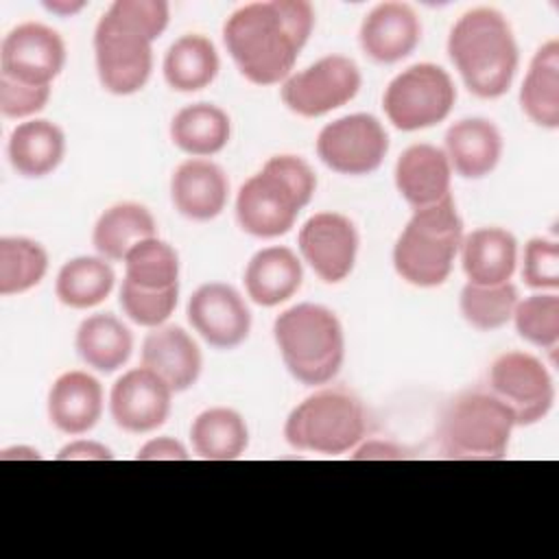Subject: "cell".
<instances>
[{
	"label": "cell",
	"mask_w": 559,
	"mask_h": 559,
	"mask_svg": "<svg viewBox=\"0 0 559 559\" xmlns=\"http://www.w3.org/2000/svg\"><path fill=\"white\" fill-rule=\"evenodd\" d=\"M314 26L306 0L249 2L223 26V41L240 74L255 85L284 83Z\"/></svg>",
	"instance_id": "cell-1"
},
{
	"label": "cell",
	"mask_w": 559,
	"mask_h": 559,
	"mask_svg": "<svg viewBox=\"0 0 559 559\" xmlns=\"http://www.w3.org/2000/svg\"><path fill=\"white\" fill-rule=\"evenodd\" d=\"M448 55L465 87L478 98H498L509 92L520 52L507 17L489 7L463 13L450 35Z\"/></svg>",
	"instance_id": "cell-2"
},
{
	"label": "cell",
	"mask_w": 559,
	"mask_h": 559,
	"mask_svg": "<svg viewBox=\"0 0 559 559\" xmlns=\"http://www.w3.org/2000/svg\"><path fill=\"white\" fill-rule=\"evenodd\" d=\"M317 190L314 170L299 155H273L236 194V221L255 238H277L293 229Z\"/></svg>",
	"instance_id": "cell-3"
},
{
	"label": "cell",
	"mask_w": 559,
	"mask_h": 559,
	"mask_svg": "<svg viewBox=\"0 0 559 559\" xmlns=\"http://www.w3.org/2000/svg\"><path fill=\"white\" fill-rule=\"evenodd\" d=\"M273 338L288 373L306 386L328 384L345 360L338 317L321 304H297L273 321Z\"/></svg>",
	"instance_id": "cell-4"
},
{
	"label": "cell",
	"mask_w": 559,
	"mask_h": 559,
	"mask_svg": "<svg viewBox=\"0 0 559 559\" xmlns=\"http://www.w3.org/2000/svg\"><path fill=\"white\" fill-rule=\"evenodd\" d=\"M463 240V221L450 197L413 210L406 227L393 245L395 273L419 288L441 286L454 266Z\"/></svg>",
	"instance_id": "cell-5"
},
{
	"label": "cell",
	"mask_w": 559,
	"mask_h": 559,
	"mask_svg": "<svg viewBox=\"0 0 559 559\" xmlns=\"http://www.w3.org/2000/svg\"><path fill=\"white\" fill-rule=\"evenodd\" d=\"M515 428L511 411L489 391L459 393L439 419V450L454 461H500Z\"/></svg>",
	"instance_id": "cell-6"
},
{
	"label": "cell",
	"mask_w": 559,
	"mask_h": 559,
	"mask_svg": "<svg viewBox=\"0 0 559 559\" xmlns=\"http://www.w3.org/2000/svg\"><path fill=\"white\" fill-rule=\"evenodd\" d=\"M367 432L362 402L345 389H321L286 417L284 437L299 452L336 456L354 450Z\"/></svg>",
	"instance_id": "cell-7"
},
{
	"label": "cell",
	"mask_w": 559,
	"mask_h": 559,
	"mask_svg": "<svg viewBox=\"0 0 559 559\" xmlns=\"http://www.w3.org/2000/svg\"><path fill=\"white\" fill-rule=\"evenodd\" d=\"M456 100L452 76L437 63H415L391 79L382 109L400 131H419L443 122Z\"/></svg>",
	"instance_id": "cell-8"
},
{
	"label": "cell",
	"mask_w": 559,
	"mask_h": 559,
	"mask_svg": "<svg viewBox=\"0 0 559 559\" xmlns=\"http://www.w3.org/2000/svg\"><path fill=\"white\" fill-rule=\"evenodd\" d=\"M487 391L511 411L515 426L542 421L555 404V382L546 365L520 349L504 352L491 362Z\"/></svg>",
	"instance_id": "cell-9"
},
{
	"label": "cell",
	"mask_w": 559,
	"mask_h": 559,
	"mask_svg": "<svg viewBox=\"0 0 559 559\" xmlns=\"http://www.w3.org/2000/svg\"><path fill=\"white\" fill-rule=\"evenodd\" d=\"M151 39L103 13L94 31V59L100 85L116 96L140 92L153 72Z\"/></svg>",
	"instance_id": "cell-10"
},
{
	"label": "cell",
	"mask_w": 559,
	"mask_h": 559,
	"mask_svg": "<svg viewBox=\"0 0 559 559\" xmlns=\"http://www.w3.org/2000/svg\"><path fill=\"white\" fill-rule=\"evenodd\" d=\"M358 66L345 55H328L282 83L284 105L304 118L325 116L347 105L360 90Z\"/></svg>",
	"instance_id": "cell-11"
},
{
	"label": "cell",
	"mask_w": 559,
	"mask_h": 559,
	"mask_svg": "<svg viewBox=\"0 0 559 559\" xmlns=\"http://www.w3.org/2000/svg\"><path fill=\"white\" fill-rule=\"evenodd\" d=\"M389 153V135L371 114H349L328 122L317 135L319 159L338 175H369Z\"/></svg>",
	"instance_id": "cell-12"
},
{
	"label": "cell",
	"mask_w": 559,
	"mask_h": 559,
	"mask_svg": "<svg viewBox=\"0 0 559 559\" xmlns=\"http://www.w3.org/2000/svg\"><path fill=\"white\" fill-rule=\"evenodd\" d=\"M358 242L354 223L338 212L312 214L297 236L304 262L325 284H338L354 271Z\"/></svg>",
	"instance_id": "cell-13"
},
{
	"label": "cell",
	"mask_w": 559,
	"mask_h": 559,
	"mask_svg": "<svg viewBox=\"0 0 559 559\" xmlns=\"http://www.w3.org/2000/svg\"><path fill=\"white\" fill-rule=\"evenodd\" d=\"M66 66L61 35L39 22L11 28L0 46V72L28 85H50Z\"/></svg>",
	"instance_id": "cell-14"
},
{
	"label": "cell",
	"mask_w": 559,
	"mask_h": 559,
	"mask_svg": "<svg viewBox=\"0 0 559 559\" xmlns=\"http://www.w3.org/2000/svg\"><path fill=\"white\" fill-rule=\"evenodd\" d=\"M192 330L216 349L238 347L251 332V312L242 295L223 282L201 284L186 306Z\"/></svg>",
	"instance_id": "cell-15"
},
{
	"label": "cell",
	"mask_w": 559,
	"mask_h": 559,
	"mask_svg": "<svg viewBox=\"0 0 559 559\" xmlns=\"http://www.w3.org/2000/svg\"><path fill=\"white\" fill-rule=\"evenodd\" d=\"M170 406V386L146 367L124 371L109 391L111 419L124 432L144 435L157 430L168 419Z\"/></svg>",
	"instance_id": "cell-16"
},
{
	"label": "cell",
	"mask_w": 559,
	"mask_h": 559,
	"mask_svg": "<svg viewBox=\"0 0 559 559\" xmlns=\"http://www.w3.org/2000/svg\"><path fill=\"white\" fill-rule=\"evenodd\" d=\"M362 52L378 63L406 59L421 39V22L404 2H382L373 7L358 31Z\"/></svg>",
	"instance_id": "cell-17"
},
{
	"label": "cell",
	"mask_w": 559,
	"mask_h": 559,
	"mask_svg": "<svg viewBox=\"0 0 559 559\" xmlns=\"http://www.w3.org/2000/svg\"><path fill=\"white\" fill-rule=\"evenodd\" d=\"M229 197V179L225 170L203 157L181 162L170 177V201L175 210L190 221L216 218Z\"/></svg>",
	"instance_id": "cell-18"
},
{
	"label": "cell",
	"mask_w": 559,
	"mask_h": 559,
	"mask_svg": "<svg viewBox=\"0 0 559 559\" xmlns=\"http://www.w3.org/2000/svg\"><path fill=\"white\" fill-rule=\"evenodd\" d=\"M142 367L157 373L173 393L188 391L201 376L203 356L197 341L179 325L153 328L142 341Z\"/></svg>",
	"instance_id": "cell-19"
},
{
	"label": "cell",
	"mask_w": 559,
	"mask_h": 559,
	"mask_svg": "<svg viewBox=\"0 0 559 559\" xmlns=\"http://www.w3.org/2000/svg\"><path fill=\"white\" fill-rule=\"evenodd\" d=\"M103 404L105 395L100 382L87 371L72 369L61 373L52 382L46 400V411L50 424L59 432L79 437L90 432L98 424L103 415Z\"/></svg>",
	"instance_id": "cell-20"
},
{
	"label": "cell",
	"mask_w": 559,
	"mask_h": 559,
	"mask_svg": "<svg viewBox=\"0 0 559 559\" xmlns=\"http://www.w3.org/2000/svg\"><path fill=\"white\" fill-rule=\"evenodd\" d=\"M395 188L413 207H428L450 197L452 168L443 148L435 144H413L395 162Z\"/></svg>",
	"instance_id": "cell-21"
},
{
	"label": "cell",
	"mask_w": 559,
	"mask_h": 559,
	"mask_svg": "<svg viewBox=\"0 0 559 559\" xmlns=\"http://www.w3.org/2000/svg\"><path fill=\"white\" fill-rule=\"evenodd\" d=\"M445 157L450 168L463 179L491 175L502 157V133L487 118H461L445 131Z\"/></svg>",
	"instance_id": "cell-22"
},
{
	"label": "cell",
	"mask_w": 559,
	"mask_h": 559,
	"mask_svg": "<svg viewBox=\"0 0 559 559\" xmlns=\"http://www.w3.org/2000/svg\"><path fill=\"white\" fill-rule=\"evenodd\" d=\"M461 266L478 286L507 284L518 264V240L504 227H478L461 240Z\"/></svg>",
	"instance_id": "cell-23"
},
{
	"label": "cell",
	"mask_w": 559,
	"mask_h": 559,
	"mask_svg": "<svg viewBox=\"0 0 559 559\" xmlns=\"http://www.w3.org/2000/svg\"><path fill=\"white\" fill-rule=\"evenodd\" d=\"M242 282L253 304L264 308L280 306L288 301L304 282L301 260L288 247H264L247 262Z\"/></svg>",
	"instance_id": "cell-24"
},
{
	"label": "cell",
	"mask_w": 559,
	"mask_h": 559,
	"mask_svg": "<svg viewBox=\"0 0 559 559\" xmlns=\"http://www.w3.org/2000/svg\"><path fill=\"white\" fill-rule=\"evenodd\" d=\"M7 155L17 175L26 179L46 177L63 162L66 133L52 120L31 118L13 127L7 142Z\"/></svg>",
	"instance_id": "cell-25"
},
{
	"label": "cell",
	"mask_w": 559,
	"mask_h": 559,
	"mask_svg": "<svg viewBox=\"0 0 559 559\" xmlns=\"http://www.w3.org/2000/svg\"><path fill=\"white\" fill-rule=\"evenodd\" d=\"M74 347L90 369L114 373L131 358L133 334L116 314L96 312L79 323Z\"/></svg>",
	"instance_id": "cell-26"
},
{
	"label": "cell",
	"mask_w": 559,
	"mask_h": 559,
	"mask_svg": "<svg viewBox=\"0 0 559 559\" xmlns=\"http://www.w3.org/2000/svg\"><path fill=\"white\" fill-rule=\"evenodd\" d=\"M157 236V223L148 207L135 201L109 205L94 223L92 245L109 262H122L124 255L142 240Z\"/></svg>",
	"instance_id": "cell-27"
},
{
	"label": "cell",
	"mask_w": 559,
	"mask_h": 559,
	"mask_svg": "<svg viewBox=\"0 0 559 559\" xmlns=\"http://www.w3.org/2000/svg\"><path fill=\"white\" fill-rule=\"evenodd\" d=\"M520 107L542 129L559 127V41L548 39L533 55L520 87Z\"/></svg>",
	"instance_id": "cell-28"
},
{
	"label": "cell",
	"mask_w": 559,
	"mask_h": 559,
	"mask_svg": "<svg viewBox=\"0 0 559 559\" xmlns=\"http://www.w3.org/2000/svg\"><path fill=\"white\" fill-rule=\"evenodd\" d=\"M231 138V120L214 103H192L181 107L170 120L173 144L192 157L221 153Z\"/></svg>",
	"instance_id": "cell-29"
},
{
	"label": "cell",
	"mask_w": 559,
	"mask_h": 559,
	"mask_svg": "<svg viewBox=\"0 0 559 559\" xmlns=\"http://www.w3.org/2000/svg\"><path fill=\"white\" fill-rule=\"evenodd\" d=\"M190 443L194 454L205 461H234L249 445V428L245 417L234 408H205L190 424Z\"/></svg>",
	"instance_id": "cell-30"
},
{
	"label": "cell",
	"mask_w": 559,
	"mask_h": 559,
	"mask_svg": "<svg viewBox=\"0 0 559 559\" xmlns=\"http://www.w3.org/2000/svg\"><path fill=\"white\" fill-rule=\"evenodd\" d=\"M218 68L221 61L212 39L199 33H188L175 39L168 46L162 63L166 83L175 92L186 94L207 87L216 79Z\"/></svg>",
	"instance_id": "cell-31"
},
{
	"label": "cell",
	"mask_w": 559,
	"mask_h": 559,
	"mask_svg": "<svg viewBox=\"0 0 559 559\" xmlns=\"http://www.w3.org/2000/svg\"><path fill=\"white\" fill-rule=\"evenodd\" d=\"M116 273L109 260L100 255H76L57 273L55 295L57 299L74 310H87L103 304L114 290Z\"/></svg>",
	"instance_id": "cell-32"
},
{
	"label": "cell",
	"mask_w": 559,
	"mask_h": 559,
	"mask_svg": "<svg viewBox=\"0 0 559 559\" xmlns=\"http://www.w3.org/2000/svg\"><path fill=\"white\" fill-rule=\"evenodd\" d=\"M48 271L44 245L26 236L0 238V295H20L37 286Z\"/></svg>",
	"instance_id": "cell-33"
},
{
	"label": "cell",
	"mask_w": 559,
	"mask_h": 559,
	"mask_svg": "<svg viewBox=\"0 0 559 559\" xmlns=\"http://www.w3.org/2000/svg\"><path fill=\"white\" fill-rule=\"evenodd\" d=\"M124 280L148 290L179 286V255L173 245L153 236L138 242L122 260Z\"/></svg>",
	"instance_id": "cell-34"
},
{
	"label": "cell",
	"mask_w": 559,
	"mask_h": 559,
	"mask_svg": "<svg viewBox=\"0 0 559 559\" xmlns=\"http://www.w3.org/2000/svg\"><path fill=\"white\" fill-rule=\"evenodd\" d=\"M518 301V288L511 282L496 286H478L467 282L461 288L459 308L463 319L472 328L480 332H491L507 325L513 319Z\"/></svg>",
	"instance_id": "cell-35"
},
{
	"label": "cell",
	"mask_w": 559,
	"mask_h": 559,
	"mask_svg": "<svg viewBox=\"0 0 559 559\" xmlns=\"http://www.w3.org/2000/svg\"><path fill=\"white\" fill-rule=\"evenodd\" d=\"M513 323L526 343L555 352L559 343V295L548 290L520 299L513 310Z\"/></svg>",
	"instance_id": "cell-36"
},
{
	"label": "cell",
	"mask_w": 559,
	"mask_h": 559,
	"mask_svg": "<svg viewBox=\"0 0 559 559\" xmlns=\"http://www.w3.org/2000/svg\"><path fill=\"white\" fill-rule=\"evenodd\" d=\"M179 286L166 290H148L140 288L127 280L120 286V306L122 312L142 328H159L164 325L177 308Z\"/></svg>",
	"instance_id": "cell-37"
},
{
	"label": "cell",
	"mask_w": 559,
	"mask_h": 559,
	"mask_svg": "<svg viewBox=\"0 0 559 559\" xmlns=\"http://www.w3.org/2000/svg\"><path fill=\"white\" fill-rule=\"evenodd\" d=\"M522 280L539 293L559 288V242L555 238L535 236L524 247Z\"/></svg>",
	"instance_id": "cell-38"
},
{
	"label": "cell",
	"mask_w": 559,
	"mask_h": 559,
	"mask_svg": "<svg viewBox=\"0 0 559 559\" xmlns=\"http://www.w3.org/2000/svg\"><path fill=\"white\" fill-rule=\"evenodd\" d=\"M105 13L151 41L166 31L170 20V7L164 0H116Z\"/></svg>",
	"instance_id": "cell-39"
},
{
	"label": "cell",
	"mask_w": 559,
	"mask_h": 559,
	"mask_svg": "<svg viewBox=\"0 0 559 559\" xmlns=\"http://www.w3.org/2000/svg\"><path fill=\"white\" fill-rule=\"evenodd\" d=\"M50 85H28L0 72V111L7 118H31L46 107Z\"/></svg>",
	"instance_id": "cell-40"
},
{
	"label": "cell",
	"mask_w": 559,
	"mask_h": 559,
	"mask_svg": "<svg viewBox=\"0 0 559 559\" xmlns=\"http://www.w3.org/2000/svg\"><path fill=\"white\" fill-rule=\"evenodd\" d=\"M186 445L173 437L148 439L135 454V461H188Z\"/></svg>",
	"instance_id": "cell-41"
},
{
	"label": "cell",
	"mask_w": 559,
	"mask_h": 559,
	"mask_svg": "<svg viewBox=\"0 0 559 559\" xmlns=\"http://www.w3.org/2000/svg\"><path fill=\"white\" fill-rule=\"evenodd\" d=\"M354 461H400L408 459V452L389 439H367L354 448Z\"/></svg>",
	"instance_id": "cell-42"
},
{
	"label": "cell",
	"mask_w": 559,
	"mask_h": 559,
	"mask_svg": "<svg viewBox=\"0 0 559 559\" xmlns=\"http://www.w3.org/2000/svg\"><path fill=\"white\" fill-rule=\"evenodd\" d=\"M111 459H114V452L107 445L92 439L70 441L57 454V461H111Z\"/></svg>",
	"instance_id": "cell-43"
},
{
	"label": "cell",
	"mask_w": 559,
	"mask_h": 559,
	"mask_svg": "<svg viewBox=\"0 0 559 559\" xmlns=\"http://www.w3.org/2000/svg\"><path fill=\"white\" fill-rule=\"evenodd\" d=\"M44 7H46L48 11L61 15V17H68V15L79 13V11L85 7V2H81V0H76V2H44Z\"/></svg>",
	"instance_id": "cell-44"
},
{
	"label": "cell",
	"mask_w": 559,
	"mask_h": 559,
	"mask_svg": "<svg viewBox=\"0 0 559 559\" xmlns=\"http://www.w3.org/2000/svg\"><path fill=\"white\" fill-rule=\"evenodd\" d=\"M0 459L7 461V459H39V452L35 448H26V445H17V448H7L0 452Z\"/></svg>",
	"instance_id": "cell-45"
}]
</instances>
